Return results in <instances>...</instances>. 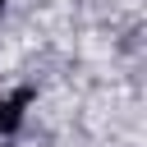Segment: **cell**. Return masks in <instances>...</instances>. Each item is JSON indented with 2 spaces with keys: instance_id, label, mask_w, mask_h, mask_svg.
I'll return each mask as SVG.
<instances>
[{
  "instance_id": "6da1fadb",
  "label": "cell",
  "mask_w": 147,
  "mask_h": 147,
  "mask_svg": "<svg viewBox=\"0 0 147 147\" xmlns=\"http://www.w3.org/2000/svg\"><path fill=\"white\" fill-rule=\"evenodd\" d=\"M18 106H23V96L18 101H0V129H14L18 124Z\"/></svg>"
}]
</instances>
